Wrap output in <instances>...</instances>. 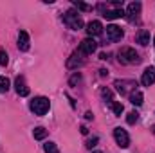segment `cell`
<instances>
[{"label": "cell", "mask_w": 155, "mask_h": 153, "mask_svg": "<svg viewBox=\"0 0 155 153\" xmlns=\"http://www.w3.org/2000/svg\"><path fill=\"white\" fill-rule=\"evenodd\" d=\"M94 153H101V151H94Z\"/></svg>", "instance_id": "32"}, {"label": "cell", "mask_w": 155, "mask_h": 153, "mask_svg": "<svg viewBox=\"0 0 155 153\" xmlns=\"http://www.w3.org/2000/svg\"><path fill=\"white\" fill-rule=\"evenodd\" d=\"M152 132H153V133H155V126H152Z\"/></svg>", "instance_id": "31"}, {"label": "cell", "mask_w": 155, "mask_h": 153, "mask_svg": "<svg viewBox=\"0 0 155 153\" xmlns=\"http://www.w3.org/2000/svg\"><path fill=\"white\" fill-rule=\"evenodd\" d=\"M97 142H99V139H97V137H92V139H88V141L85 142V146H87L88 150H92V148L97 146Z\"/></svg>", "instance_id": "23"}, {"label": "cell", "mask_w": 155, "mask_h": 153, "mask_svg": "<svg viewBox=\"0 0 155 153\" xmlns=\"http://www.w3.org/2000/svg\"><path fill=\"white\" fill-rule=\"evenodd\" d=\"M9 90V79L7 77H0V94Z\"/></svg>", "instance_id": "21"}, {"label": "cell", "mask_w": 155, "mask_h": 153, "mask_svg": "<svg viewBox=\"0 0 155 153\" xmlns=\"http://www.w3.org/2000/svg\"><path fill=\"white\" fill-rule=\"evenodd\" d=\"M137 121H139V114H137L135 110H134V112H130L128 117H126V122H128V124H135Z\"/></svg>", "instance_id": "20"}, {"label": "cell", "mask_w": 155, "mask_h": 153, "mask_svg": "<svg viewBox=\"0 0 155 153\" xmlns=\"http://www.w3.org/2000/svg\"><path fill=\"white\" fill-rule=\"evenodd\" d=\"M43 150H45V153H60V150L56 148L54 142H47V144H43Z\"/></svg>", "instance_id": "19"}, {"label": "cell", "mask_w": 155, "mask_h": 153, "mask_svg": "<svg viewBox=\"0 0 155 153\" xmlns=\"http://www.w3.org/2000/svg\"><path fill=\"white\" fill-rule=\"evenodd\" d=\"M79 132H81L83 135H87V133H88V128H87V126H81V128H79Z\"/></svg>", "instance_id": "27"}, {"label": "cell", "mask_w": 155, "mask_h": 153, "mask_svg": "<svg viewBox=\"0 0 155 153\" xmlns=\"http://www.w3.org/2000/svg\"><path fill=\"white\" fill-rule=\"evenodd\" d=\"M85 119H88V121H90V119H94V115H92V112H87V114H85Z\"/></svg>", "instance_id": "29"}, {"label": "cell", "mask_w": 155, "mask_h": 153, "mask_svg": "<svg viewBox=\"0 0 155 153\" xmlns=\"http://www.w3.org/2000/svg\"><path fill=\"white\" fill-rule=\"evenodd\" d=\"M99 74H101V76L105 77V76H108V70H105V69H101V70H99Z\"/></svg>", "instance_id": "30"}, {"label": "cell", "mask_w": 155, "mask_h": 153, "mask_svg": "<svg viewBox=\"0 0 155 153\" xmlns=\"http://www.w3.org/2000/svg\"><path fill=\"white\" fill-rule=\"evenodd\" d=\"M101 96L112 103V90H110V88H101Z\"/></svg>", "instance_id": "24"}, {"label": "cell", "mask_w": 155, "mask_h": 153, "mask_svg": "<svg viewBox=\"0 0 155 153\" xmlns=\"http://www.w3.org/2000/svg\"><path fill=\"white\" fill-rule=\"evenodd\" d=\"M63 24H65L69 29H72V31H79V29H83V20H81L79 13L74 11V9H69V11L63 15Z\"/></svg>", "instance_id": "2"}, {"label": "cell", "mask_w": 155, "mask_h": 153, "mask_svg": "<svg viewBox=\"0 0 155 153\" xmlns=\"http://www.w3.org/2000/svg\"><path fill=\"white\" fill-rule=\"evenodd\" d=\"M141 83H143L144 86L153 85V83H155V67H148V69H144L143 77H141Z\"/></svg>", "instance_id": "12"}, {"label": "cell", "mask_w": 155, "mask_h": 153, "mask_svg": "<svg viewBox=\"0 0 155 153\" xmlns=\"http://www.w3.org/2000/svg\"><path fill=\"white\" fill-rule=\"evenodd\" d=\"M7 61H9V58H7V52H5V50L0 47V65H2V67H5V65H7Z\"/></svg>", "instance_id": "22"}, {"label": "cell", "mask_w": 155, "mask_h": 153, "mask_svg": "<svg viewBox=\"0 0 155 153\" xmlns=\"http://www.w3.org/2000/svg\"><path fill=\"white\" fill-rule=\"evenodd\" d=\"M114 139H116L117 146H121V148H128L130 146V137H128L126 130H123V128H116L114 130Z\"/></svg>", "instance_id": "6"}, {"label": "cell", "mask_w": 155, "mask_h": 153, "mask_svg": "<svg viewBox=\"0 0 155 153\" xmlns=\"http://www.w3.org/2000/svg\"><path fill=\"white\" fill-rule=\"evenodd\" d=\"M29 45H31L29 34H27L25 31H20V33H18V49H20V50H29Z\"/></svg>", "instance_id": "14"}, {"label": "cell", "mask_w": 155, "mask_h": 153, "mask_svg": "<svg viewBox=\"0 0 155 153\" xmlns=\"http://www.w3.org/2000/svg\"><path fill=\"white\" fill-rule=\"evenodd\" d=\"M103 33V25H101V22H97V20H92V22H88L87 24V34L92 38V36H99Z\"/></svg>", "instance_id": "11"}, {"label": "cell", "mask_w": 155, "mask_h": 153, "mask_svg": "<svg viewBox=\"0 0 155 153\" xmlns=\"http://www.w3.org/2000/svg\"><path fill=\"white\" fill-rule=\"evenodd\" d=\"M117 56H119V63H123V65H137V63L141 61L139 54H137L135 49H132V47H123V49L117 52Z\"/></svg>", "instance_id": "1"}, {"label": "cell", "mask_w": 155, "mask_h": 153, "mask_svg": "<svg viewBox=\"0 0 155 153\" xmlns=\"http://www.w3.org/2000/svg\"><path fill=\"white\" fill-rule=\"evenodd\" d=\"M83 65H85V58H83V54L78 52V50L67 60V69H71V70H72V69H78V67H83Z\"/></svg>", "instance_id": "7"}, {"label": "cell", "mask_w": 155, "mask_h": 153, "mask_svg": "<svg viewBox=\"0 0 155 153\" xmlns=\"http://www.w3.org/2000/svg\"><path fill=\"white\" fill-rule=\"evenodd\" d=\"M107 36H108V40L110 41H119V40L124 36V33H123V29L119 27V25H108L107 27Z\"/></svg>", "instance_id": "9"}, {"label": "cell", "mask_w": 155, "mask_h": 153, "mask_svg": "<svg viewBox=\"0 0 155 153\" xmlns=\"http://www.w3.org/2000/svg\"><path fill=\"white\" fill-rule=\"evenodd\" d=\"M99 60H108V54H107V52H101V54H99Z\"/></svg>", "instance_id": "28"}, {"label": "cell", "mask_w": 155, "mask_h": 153, "mask_svg": "<svg viewBox=\"0 0 155 153\" xmlns=\"http://www.w3.org/2000/svg\"><path fill=\"white\" fill-rule=\"evenodd\" d=\"M153 43H155V36H153Z\"/></svg>", "instance_id": "33"}, {"label": "cell", "mask_w": 155, "mask_h": 153, "mask_svg": "<svg viewBox=\"0 0 155 153\" xmlns=\"http://www.w3.org/2000/svg\"><path fill=\"white\" fill-rule=\"evenodd\" d=\"M128 97H130V103H132V105H135V106H141V105H143V99H144L141 90H135V92H132Z\"/></svg>", "instance_id": "16"}, {"label": "cell", "mask_w": 155, "mask_h": 153, "mask_svg": "<svg viewBox=\"0 0 155 153\" xmlns=\"http://www.w3.org/2000/svg\"><path fill=\"white\" fill-rule=\"evenodd\" d=\"M141 7H143V5H141V2H132V4L128 5V9H126V13H124V15H126L130 20H134V18H137V15L141 13Z\"/></svg>", "instance_id": "13"}, {"label": "cell", "mask_w": 155, "mask_h": 153, "mask_svg": "<svg viewBox=\"0 0 155 153\" xmlns=\"http://www.w3.org/2000/svg\"><path fill=\"white\" fill-rule=\"evenodd\" d=\"M15 88H16V94H18L20 97L29 96V86L25 85V77L24 76H18L15 79Z\"/></svg>", "instance_id": "8"}, {"label": "cell", "mask_w": 155, "mask_h": 153, "mask_svg": "<svg viewBox=\"0 0 155 153\" xmlns=\"http://www.w3.org/2000/svg\"><path fill=\"white\" fill-rule=\"evenodd\" d=\"M110 108H112L114 115H121V114H123V110H124V108H123V105H121V103H117V101H112V103H110Z\"/></svg>", "instance_id": "18"}, {"label": "cell", "mask_w": 155, "mask_h": 153, "mask_svg": "<svg viewBox=\"0 0 155 153\" xmlns=\"http://www.w3.org/2000/svg\"><path fill=\"white\" fill-rule=\"evenodd\" d=\"M33 135H35L36 141H43V139L47 137V130H45L43 126H36V128L33 130Z\"/></svg>", "instance_id": "17"}, {"label": "cell", "mask_w": 155, "mask_h": 153, "mask_svg": "<svg viewBox=\"0 0 155 153\" xmlns=\"http://www.w3.org/2000/svg\"><path fill=\"white\" fill-rule=\"evenodd\" d=\"M96 49H97V41H96V40L94 38H85L81 43H79L78 52H81L83 56H88V54H92Z\"/></svg>", "instance_id": "5"}, {"label": "cell", "mask_w": 155, "mask_h": 153, "mask_svg": "<svg viewBox=\"0 0 155 153\" xmlns=\"http://www.w3.org/2000/svg\"><path fill=\"white\" fill-rule=\"evenodd\" d=\"M114 86L117 88V92L121 96H130L132 92H135L137 83L134 79H117L116 83H114Z\"/></svg>", "instance_id": "4"}, {"label": "cell", "mask_w": 155, "mask_h": 153, "mask_svg": "<svg viewBox=\"0 0 155 153\" xmlns=\"http://www.w3.org/2000/svg\"><path fill=\"white\" fill-rule=\"evenodd\" d=\"M74 5H76L78 9H81V11H90V9H92V7H90V5H87V4H83V2H74Z\"/></svg>", "instance_id": "25"}, {"label": "cell", "mask_w": 155, "mask_h": 153, "mask_svg": "<svg viewBox=\"0 0 155 153\" xmlns=\"http://www.w3.org/2000/svg\"><path fill=\"white\" fill-rule=\"evenodd\" d=\"M135 40H137V43H139V45H143V47H144V45H148V43H150V33H148L146 29H141V31L137 33Z\"/></svg>", "instance_id": "15"}, {"label": "cell", "mask_w": 155, "mask_h": 153, "mask_svg": "<svg viewBox=\"0 0 155 153\" xmlns=\"http://www.w3.org/2000/svg\"><path fill=\"white\" fill-rule=\"evenodd\" d=\"M112 5V4H110ZM114 7V5H112ZM101 11H103V16L107 18V20H116V18H121V16H124V11H123V7H114V9H103V7H99Z\"/></svg>", "instance_id": "10"}, {"label": "cell", "mask_w": 155, "mask_h": 153, "mask_svg": "<svg viewBox=\"0 0 155 153\" xmlns=\"http://www.w3.org/2000/svg\"><path fill=\"white\" fill-rule=\"evenodd\" d=\"M79 81H81V74H74V76L69 79V85H71V86H74V85L79 83Z\"/></svg>", "instance_id": "26"}, {"label": "cell", "mask_w": 155, "mask_h": 153, "mask_svg": "<svg viewBox=\"0 0 155 153\" xmlns=\"http://www.w3.org/2000/svg\"><path fill=\"white\" fill-rule=\"evenodd\" d=\"M31 110L35 112L36 115H45L47 112H49V108H51V103H49V99L47 97H35L33 101H31Z\"/></svg>", "instance_id": "3"}]
</instances>
